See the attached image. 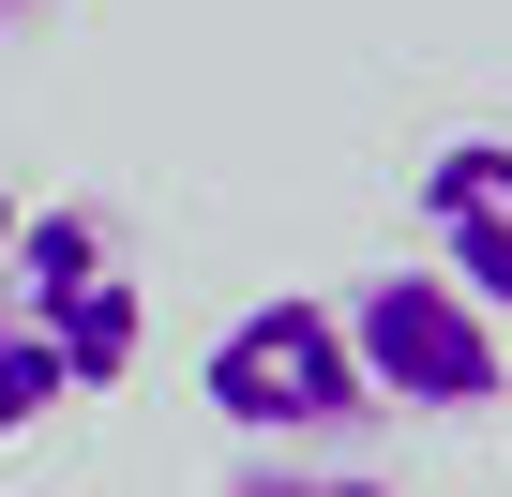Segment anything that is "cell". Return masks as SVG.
<instances>
[{
	"instance_id": "obj_8",
	"label": "cell",
	"mask_w": 512,
	"mask_h": 497,
	"mask_svg": "<svg viewBox=\"0 0 512 497\" xmlns=\"http://www.w3.org/2000/svg\"><path fill=\"white\" fill-rule=\"evenodd\" d=\"M0 257H16V196H0Z\"/></svg>"
},
{
	"instance_id": "obj_2",
	"label": "cell",
	"mask_w": 512,
	"mask_h": 497,
	"mask_svg": "<svg viewBox=\"0 0 512 497\" xmlns=\"http://www.w3.org/2000/svg\"><path fill=\"white\" fill-rule=\"evenodd\" d=\"M196 407H211L226 437H256V452H317V437L377 422V407H362V362H347V317L302 302V287H287V302H241V317L211 332Z\"/></svg>"
},
{
	"instance_id": "obj_4",
	"label": "cell",
	"mask_w": 512,
	"mask_h": 497,
	"mask_svg": "<svg viewBox=\"0 0 512 497\" xmlns=\"http://www.w3.org/2000/svg\"><path fill=\"white\" fill-rule=\"evenodd\" d=\"M407 211H422L437 287H467L482 317H512V136H437L407 166Z\"/></svg>"
},
{
	"instance_id": "obj_1",
	"label": "cell",
	"mask_w": 512,
	"mask_h": 497,
	"mask_svg": "<svg viewBox=\"0 0 512 497\" xmlns=\"http://www.w3.org/2000/svg\"><path fill=\"white\" fill-rule=\"evenodd\" d=\"M31 332H46V362H61V392H121L136 377V347H151V302H136V257H121V211L106 196H46V211H16V257H0Z\"/></svg>"
},
{
	"instance_id": "obj_3",
	"label": "cell",
	"mask_w": 512,
	"mask_h": 497,
	"mask_svg": "<svg viewBox=\"0 0 512 497\" xmlns=\"http://www.w3.org/2000/svg\"><path fill=\"white\" fill-rule=\"evenodd\" d=\"M332 317H347L362 407H407V422H482V407L512 392L497 317H482L467 287H437V272H377V287H347Z\"/></svg>"
},
{
	"instance_id": "obj_6",
	"label": "cell",
	"mask_w": 512,
	"mask_h": 497,
	"mask_svg": "<svg viewBox=\"0 0 512 497\" xmlns=\"http://www.w3.org/2000/svg\"><path fill=\"white\" fill-rule=\"evenodd\" d=\"M226 497H392V482H362V467H317V452H256V467H226Z\"/></svg>"
},
{
	"instance_id": "obj_5",
	"label": "cell",
	"mask_w": 512,
	"mask_h": 497,
	"mask_svg": "<svg viewBox=\"0 0 512 497\" xmlns=\"http://www.w3.org/2000/svg\"><path fill=\"white\" fill-rule=\"evenodd\" d=\"M46 407H76V392H61V362H46V332H31L16 302H0V452H16V437H31Z\"/></svg>"
},
{
	"instance_id": "obj_7",
	"label": "cell",
	"mask_w": 512,
	"mask_h": 497,
	"mask_svg": "<svg viewBox=\"0 0 512 497\" xmlns=\"http://www.w3.org/2000/svg\"><path fill=\"white\" fill-rule=\"evenodd\" d=\"M31 16H46V0H0V31H31Z\"/></svg>"
}]
</instances>
